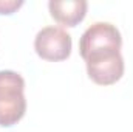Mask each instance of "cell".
<instances>
[{
  "label": "cell",
  "instance_id": "cell-2",
  "mask_svg": "<svg viewBox=\"0 0 133 132\" xmlns=\"http://www.w3.org/2000/svg\"><path fill=\"white\" fill-rule=\"evenodd\" d=\"M87 73L99 86H111L124 75V59L119 50H98L84 58Z\"/></svg>",
  "mask_w": 133,
  "mask_h": 132
},
{
  "label": "cell",
  "instance_id": "cell-3",
  "mask_svg": "<svg viewBox=\"0 0 133 132\" xmlns=\"http://www.w3.org/2000/svg\"><path fill=\"white\" fill-rule=\"evenodd\" d=\"M71 36L61 27H45L36 34V53L45 61H64L71 53Z\"/></svg>",
  "mask_w": 133,
  "mask_h": 132
},
{
  "label": "cell",
  "instance_id": "cell-4",
  "mask_svg": "<svg viewBox=\"0 0 133 132\" xmlns=\"http://www.w3.org/2000/svg\"><path fill=\"white\" fill-rule=\"evenodd\" d=\"M122 37L119 30L108 22H96L85 30L79 40L82 59L98 50H121Z\"/></svg>",
  "mask_w": 133,
  "mask_h": 132
},
{
  "label": "cell",
  "instance_id": "cell-5",
  "mask_svg": "<svg viewBox=\"0 0 133 132\" xmlns=\"http://www.w3.org/2000/svg\"><path fill=\"white\" fill-rule=\"evenodd\" d=\"M88 3L85 0H51L48 9L51 17L65 27H76L84 20Z\"/></svg>",
  "mask_w": 133,
  "mask_h": 132
},
{
  "label": "cell",
  "instance_id": "cell-1",
  "mask_svg": "<svg viewBox=\"0 0 133 132\" xmlns=\"http://www.w3.org/2000/svg\"><path fill=\"white\" fill-rule=\"evenodd\" d=\"M25 79L12 70H0V126L17 124L26 112Z\"/></svg>",
  "mask_w": 133,
  "mask_h": 132
},
{
  "label": "cell",
  "instance_id": "cell-6",
  "mask_svg": "<svg viewBox=\"0 0 133 132\" xmlns=\"http://www.w3.org/2000/svg\"><path fill=\"white\" fill-rule=\"evenodd\" d=\"M23 5V0H0V14H12Z\"/></svg>",
  "mask_w": 133,
  "mask_h": 132
}]
</instances>
